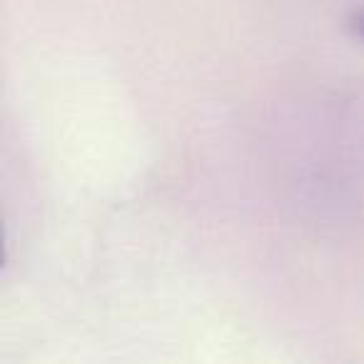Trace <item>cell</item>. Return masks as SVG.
Instances as JSON below:
<instances>
[{
	"label": "cell",
	"instance_id": "obj_1",
	"mask_svg": "<svg viewBox=\"0 0 364 364\" xmlns=\"http://www.w3.org/2000/svg\"><path fill=\"white\" fill-rule=\"evenodd\" d=\"M347 28L354 33V36L364 41V6L357 8V11H352V16H349V21H347Z\"/></svg>",
	"mask_w": 364,
	"mask_h": 364
}]
</instances>
